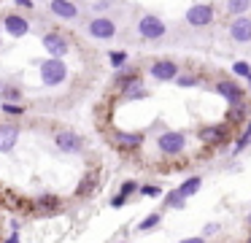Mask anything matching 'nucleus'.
I'll return each mask as SVG.
<instances>
[{"mask_svg":"<svg viewBox=\"0 0 251 243\" xmlns=\"http://www.w3.org/2000/svg\"><path fill=\"white\" fill-rule=\"evenodd\" d=\"M14 3H17L19 8H33V5H35V0H14Z\"/></svg>","mask_w":251,"mask_h":243,"instance_id":"36","label":"nucleus"},{"mask_svg":"<svg viewBox=\"0 0 251 243\" xmlns=\"http://www.w3.org/2000/svg\"><path fill=\"white\" fill-rule=\"evenodd\" d=\"M0 97H3L6 103H19V100H22V89H19V86H6V84H3Z\"/></svg>","mask_w":251,"mask_h":243,"instance_id":"25","label":"nucleus"},{"mask_svg":"<svg viewBox=\"0 0 251 243\" xmlns=\"http://www.w3.org/2000/svg\"><path fill=\"white\" fill-rule=\"evenodd\" d=\"M181 243H205V238H186V241H181Z\"/></svg>","mask_w":251,"mask_h":243,"instance_id":"37","label":"nucleus"},{"mask_svg":"<svg viewBox=\"0 0 251 243\" xmlns=\"http://www.w3.org/2000/svg\"><path fill=\"white\" fill-rule=\"evenodd\" d=\"M3 243H19V235H17V232H14V235H8V238H6V241H3Z\"/></svg>","mask_w":251,"mask_h":243,"instance_id":"38","label":"nucleus"},{"mask_svg":"<svg viewBox=\"0 0 251 243\" xmlns=\"http://www.w3.org/2000/svg\"><path fill=\"white\" fill-rule=\"evenodd\" d=\"M157 149H159V154H165V157H178L181 151L186 149V135L181 133V130H165L157 138Z\"/></svg>","mask_w":251,"mask_h":243,"instance_id":"2","label":"nucleus"},{"mask_svg":"<svg viewBox=\"0 0 251 243\" xmlns=\"http://www.w3.org/2000/svg\"><path fill=\"white\" fill-rule=\"evenodd\" d=\"M138 192L146 194V197H159V194H162V189H159L157 184H143V187H138Z\"/></svg>","mask_w":251,"mask_h":243,"instance_id":"31","label":"nucleus"},{"mask_svg":"<svg viewBox=\"0 0 251 243\" xmlns=\"http://www.w3.org/2000/svg\"><path fill=\"white\" fill-rule=\"evenodd\" d=\"M95 11H108L111 8V0H98V3H92Z\"/></svg>","mask_w":251,"mask_h":243,"instance_id":"34","label":"nucleus"},{"mask_svg":"<svg viewBox=\"0 0 251 243\" xmlns=\"http://www.w3.org/2000/svg\"><path fill=\"white\" fill-rule=\"evenodd\" d=\"M132 192H138V184H135V181H125V184H122L119 194H125V197H130Z\"/></svg>","mask_w":251,"mask_h":243,"instance_id":"32","label":"nucleus"},{"mask_svg":"<svg viewBox=\"0 0 251 243\" xmlns=\"http://www.w3.org/2000/svg\"><path fill=\"white\" fill-rule=\"evenodd\" d=\"M173 81H176V86H181V89H189V86L200 84V76H195V73H178Z\"/></svg>","mask_w":251,"mask_h":243,"instance_id":"24","label":"nucleus"},{"mask_svg":"<svg viewBox=\"0 0 251 243\" xmlns=\"http://www.w3.org/2000/svg\"><path fill=\"white\" fill-rule=\"evenodd\" d=\"M251 143V119L246 122V127L240 130V135H238V140H235V146H232V154H240V151L246 149V146Z\"/></svg>","mask_w":251,"mask_h":243,"instance_id":"21","label":"nucleus"},{"mask_svg":"<svg viewBox=\"0 0 251 243\" xmlns=\"http://www.w3.org/2000/svg\"><path fill=\"white\" fill-rule=\"evenodd\" d=\"M122 97H125V100H143V97H149V89H143V84L138 81V84L122 89Z\"/></svg>","mask_w":251,"mask_h":243,"instance_id":"22","label":"nucleus"},{"mask_svg":"<svg viewBox=\"0 0 251 243\" xmlns=\"http://www.w3.org/2000/svg\"><path fill=\"white\" fill-rule=\"evenodd\" d=\"M200 187H202V178H200V176H192V178H186V181L178 187V194H181L184 200H189L192 194L200 192Z\"/></svg>","mask_w":251,"mask_h":243,"instance_id":"19","label":"nucleus"},{"mask_svg":"<svg viewBox=\"0 0 251 243\" xmlns=\"http://www.w3.org/2000/svg\"><path fill=\"white\" fill-rule=\"evenodd\" d=\"M41 46L49 52V57H65L68 52H71V43H68V38L62 35V32L51 30V32H44V38H41Z\"/></svg>","mask_w":251,"mask_h":243,"instance_id":"7","label":"nucleus"},{"mask_svg":"<svg viewBox=\"0 0 251 243\" xmlns=\"http://www.w3.org/2000/svg\"><path fill=\"white\" fill-rule=\"evenodd\" d=\"M249 84H251V76H249Z\"/></svg>","mask_w":251,"mask_h":243,"instance_id":"43","label":"nucleus"},{"mask_svg":"<svg viewBox=\"0 0 251 243\" xmlns=\"http://www.w3.org/2000/svg\"><path fill=\"white\" fill-rule=\"evenodd\" d=\"M165 32H168V25H165L159 16L143 14L141 19H138V35H141L143 41H159V38H165Z\"/></svg>","mask_w":251,"mask_h":243,"instance_id":"3","label":"nucleus"},{"mask_svg":"<svg viewBox=\"0 0 251 243\" xmlns=\"http://www.w3.org/2000/svg\"><path fill=\"white\" fill-rule=\"evenodd\" d=\"M246 243H251V235H249V238H246Z\"/></svg>","mask_w":251,"mask_h":243,"instance_id":"40","label":"nucleus"},{"mask_svg":"<svg viewBox=\"0 0 251 243\" xmlns=\"http://www.w3.org/2000/svg\"><path fill=\"white\" fill-rule=\"evenodd\" d=\"M0 89H3V79H0Z\"/></svg>","mask_w":251,"mask_h":243,"instance_id":"41","label":"nucleus"},{"mask_svg":"<svg viewBox=\"0 0 251 243\" xmlns=\"http://www.w3.org/2000/svg\"><path fill=\"white\" fill-rule=\"evenodd\" d=\"M216 92L229 103V106H238V103H243V86H240L238 81H229V79L216 81Z\"/></svg>","mask_w":251,"mask_h":243,"instance_id":"13","label":"nucleus"},{"mask_svg":"<svg viewBox=\"0 0 251 243\" xmlns=\"http://www.w3.org/2000/svg\"><path fill=\"white\" fill-rule=\"evenodd\" d=\"M125 203H127V197H125V194H116V197H111V208H122Z\"/></svg>","mask_w":251,"mask_h":243,"instance_id":"33","label":"nucleus"},{"mask_svg":"<svg viewBox=\"0 0 251 243\" xmlns=\"http://www.w3.org/2000/svg\"><path fill=\"white\" fill-rule=\"evenodd\" d=\"M0 46H3V27H0Z\"/></svg>","mask_w":251,"mask_h":243,"instance_id":"39","label":"nucleus"},{"mask_svg":"<svg viewBox=\"0 0 251 243\" xmlns=\"http://www.w3.org/2000/svg\"><path fill=\"white\" fill-rule=\"evenodd\" d=\"M213 232H219V224H205V230H202V238H205V235H213Z\"/></svg>","mask_w":251,"mask_h":243,"instance_id":"35","label":"nucleus"},{"mask_svg":"<svg viewBox=\"0 0 251 243\" xmlns=\"http://www.w3.org/2000/svg\"><path fill=\"white\" fill-rule=\"evenodd\" d=\"M119 243H125V241H119Z\"/></svg>","mask_w":251,"mask_h":243,"instance_id":"44","label":"nucleus"},{"mask_svg":"<svg viewBox=\"0 0 251 243\" xmlns=\"http://www.w3.org/2000/svg\"><path fill=\"white\" fill-rule=\"evenodd\" d=\"M165 205H168V208H176V211H178V208H184V205H186V200L178 194V189H173V192L165 194Z\"/></svg>","mask_w":251,"mask_h":243,"instance_id":"26","label":"nucleus"},{"mask_svg":"<svg viewBox=\"0 0 251 243\" xmlns=\"http://www.w3.org/2000/svg\"><path fill=\"white\" fill-rule=\"evenodd\" d=\"M224 8H227L229 16H243L246 11L251 8V0H227V3H224Z\"/></svg>","mask_w":251,"mask_h":243,"instance_id":"20","label":"nucleus"},{"mask_svg":"<svg viewBox=\"0 0 251 243\" xmlns=\"http://www.w3.org/2000/svg\"><path fill=\"white\" fill-rule=\"evenodd\" d=\"M229 127H232V124H227V122L208 124V127H200V130H197V138H200L202 146H222L224 140L229 138Z\"/></svg>","mask_w":251,"mask_h":243,"instance_id":"5","label":"nucleus"},{"mask_svg":"<svg viewBox=\"0 0 251 243\" xmlns=\"http://www.w3.org/2000/svg\"><path fill=\"white\" fill-rule=\"evenodd\" d=\"M98 184H100V176H98V170H89V173H84V178H81V184L76 187V197H89V194L98 189Z\"/></svg>","mask_w":251,"mask_h":243,"instance_id":"18","label":"nucleus"},{"mask_svg":"<svg viewBox=\"0 0 251 243\" xmlns=\"http://www.w3.org/2000/svg\"><path fill=\"white\" fill-rule=\"evenodd\" d=\"M232 76H243V79H249V76H251V65L246 62V59H238V62L232 65Z\"/></svg>","mask_w":251,"mask_h":243,"instance_id":"29","label":"nucleus"},{"mask_svg":"<svg viewBox=\"0 0 251 243\" xmlns=\"http://www.w3.org/2000/svg\"><path fill=\"white\" fill-rule=\"evenodd\" d=\"M87 32L92 38H98V41H111L116 35V22L108 19V16H95L87 25Z\"/></svg>","mask_w":251,"mask_h":243,"instance_id":"9","label":"nucleus"},{"mask_svg":"<svg viewBox=\"0 0 251 243\" xmlns=\"http://www.w3.org/2000/svg\"><path fill=\"white\" fill-rule=\"evenodd\" d=\"M111 140L119 151L130 154V151H138L143 146V133H127V130H114L111 133Z\"/></svg>","mask_w":251,"mask_h":243,"instance_id":"8","label":"nucleus"},{"mask_svg":"<svg viewBox=\"0 0 251 243\" xmlns=\"http://www.w3.org/2000/svg\"><path fill=\"white\" fill-rule=\"evenodd\" d=\"M57 208H60V197H57V194L44 192V194H38V197L33 200V211L38 216H51Z\"/></svg>","mask_w":251,"mask_h":243,"instance_id":"15","label":"nucleus"},{"mask_svg":"<svg viewBox=\"0 0 251 243\" xmlns=\"http://www.w3.org/2000/svg\"><path fill=\"white\" fill-rule=\"evenodd\" d=\"M249 224H251V214H249Z\"/></svg>","mask_w":251,"mask_h":243,"instance_id":"42","label":"nucleus"},{"mask_svg":"<svg viewBox=\"0 0 251 243\" xmlns=\"http://www.w3.org/2000/svg\"><path fill=\"white\" fill-rule=\"evenodd\" d=\"M229 38L235 43H249L251 41V16H232L229 22Z\"/></svg>","mask_w":251,"mask_h":243,"instance_id":"12","label":"nucleus"},{"mask_svg":"<svg viewBox=\"0 0 251 243\" xmlns=\"http://www.w3.org/2000/svg\"><path fill=\"white\" fill-rule=\"evenodd\" d=\"M19 133H22V127H19V124L0 122V154L14 151V146H17V140H19Z\"/></svg>","mask_w":251,"mask_h":243,"instance_id":"10","label":"nucleus"},{"mask_svg":"<svg viewBox=\"0 0 251 243\" xmlns=\"http://www.w3.org/2000/svg\"><path fill=\"white\" fill-rule=\"evenodd\" d=\"M159 221H162V216L159 214H149L146 219L138 224V232H149V230H154V227H159Z\"/></svg>","mask_w":251,"mask_h":243,"instance_id":"27","label":"nucleus"},{"mask_svg":"<svg viewBox=\"0 0 251 243\" xmlns=\"http://www.w3.org/2000/svg\"><path fill=\"white\" fill-rule=\"evenodd\" d=\"M0 111L6 113V116H22V113H25V106H22V103H6V100H3Z\"/></svg>","mask_w":251,"mask_h":243,"instance_id":"28","label":"nucleus"},{"mask_svg":"<svg viewBox=\"0 0 251 243\" xmlns=\"http://www.w3.org/2000/svg\"><path fill=\"white\" fill-rule=\"evenodd\" d=\"M38 65H41V84H44V86H60V84H65L68 65L62 62L60 57H49V59H44V62H38Z\"/></svg>","mask_w":251,"mask_h":243,"instance_id":"1","label":"nucleus"},{"mask_svg":"<svg viewBox=\"0 0 251 243\" xmlns=\"http://www.w3.org/2000/svg\"><path fill=\"white\" fill-rule=\"evenodd\" d=\"M246 113H249V106H246V100H243V103H238V106H232V111H229V116H227V124H240L246 119Z\"/></svg>","mask_w":251,"mask_h":243,"instance_id":"23","label":"nucleus"},{"mask_svg":"<svg viewBox=\"0 0 251 243\" xmlns=\"http://www.w3.org/2000/svg\"><path fill=\"white\" fill-rule=\"evenodd\" d=\"M141 81V73H138V68H130V65H125V68H119L114 73V86L116 89H127V86L138 84Z\"/></svg>","mask_w":251,"mask_h":243,"instance_id":"17","label":"nucleus"},{"mask_svg":"<svg viewBox=\"0 0 251 243\" xmlns=\"http://www.w3.org/2000/svg\"><path fill=\"white\" fill-rule=\"evenodd\" d=\"M108 59H111V65H114V70H119V68H125L127 54H125V52H111V54H108Z\"/></svg>","mask_w":251,"mask_h":243,"instance_id":"30","label":"nucleus"},{"mask_svg":"<svg viewBox=\"0 0 251 243\" xmlns=\"http://www.w3.org/2000/svg\"><path fill=\"white\" fill-rule=\"evenodd\" d=\"M213 19H216V8H213L211 3H195L186 8V25L189 27H208L213 25Z\"/></svg>","mask_w":251,"mask_h":243,"instance_id":"4","label":"nucleus"},{"mask_svg":"<svg viewBox=\"0 0 251 243\" xmlns=\"http://www.w3.org/2000/svg\"><path fill=\"white\" fill-rule=\"evenodd\" d=\"M54 146L62 151V154H81V149H84V138L76 133V130H57V135H54Z\"/></svg>","mask_w":251,"mask_h":243,"instance_id":"6","label":"nucleus"},{"mask_svg":"<svg viewBox=\"0 0 251 243\" xmlns=\"http://www.w3.org/2000/svg\"><path fill=\"white\" fill-rule=\"evenodd\" d=\"M0 27H3V30H6L11 38H25V35L30 32V22L25 19L22 14H8Z\"/></svg>","mask_w":251,"mask_h":243,"instance_id":"14","label":"nucleus"},{"mask_svg":"<svg viewBox=\"0 0 251 243\" xmlns=\"http://www.w3.org/2000/svg\"><path fill=\"white\" fill-rule=\"evenodd\" d=\"M149 76L154 81H173L178 76V65L173 59H157V62L149 65Z\"/></svg>","mask_w":251,"mask_h":243,"instance_id":"11","label":"nucleus"},{"mask_svg":"<svg viewBox=\"0 0 251 243\" xmlns=\"http://www.w3.org/2000/svg\"><path fill=\"white\" fill-rule=\"evenodd\" d=\"M49 11L57 19H68V22L78 16V5L73 0H49Z\"/></svg>","mask_w":251,"mask_h":243,"instance_id":"16","label":"nucleus"}]
</instances>
